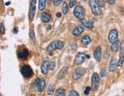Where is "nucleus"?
I'll return each instance as SVG.
<instances>
[{"instance_id": "1", "label": "nucleus", "mask_w": 124, "mask_h": 96, "mask_svg": "<svg viewBox=\"0 0 124 96\" xmlns=\"http://www.w3.org/2000/svg\"><path fill=\"white\" fill-rule=\"evenodd\" d=\"M64 44L63 41H54L53 42H51V44L47 46V50L49 53V55L52 56L53 55V52L55 50H61L64 47Z\"/></svg>"}, {"instance_id": "2", "label": "nucleus", "mask_w": 124, "mask_h": 96, "mask_svg": "<svg viewBox=\"0 0 124 96\" xmlns=\"http://www.w3.org/2000/svg\"><path fill=\"white\" fill-rule=\"evenodd\" d=\"M89 6L91 8V11L93 12V14L94 15L98 16V15H101V8L98 6L97 2H96V0H89Z\"/></svg>"}, {"instance_id": "3", "label": "nucleus", "mask_w": 124, "mask_h": 96, "mask_svg": "<svg viewBox=\"0 0 124 96\" xmlns=\"http://www.w3.org/2000/svg\"><path fill=\"white\" fill-rule=\"evenodd\" d=\"M74 14L75 17L78 18L79 20H83L84 19V16H85V9L82 6H77L75 7L74 10Z\"/></svg>"}, {"instance_id": "4", "label": "nucleus", "mask_w": 124, "mask_h": 96, "mask_svg": "<svg viewBox=\"0 0 124 96\" xmlns=\"http://www.w3.org/2000/svg\"><path fill=\"white\" fill-rule=\"evenodd\" d=\"M21 73L25 78L28 79L33 75V70L29 65H24L21 68Z\"/></svg>"}, {"instance_id": "5", "label": "nucleus", "mask_w": 124, "mask_h": 96, "mask_svg": "<svg viewBox=\"0 0 124 96\" xmlns=\"http://www.w3.org/2000/svg\"><path fill=\"white\" fill-rule=\"evenodd\" d=\"M35 11H36V0H31L30 3V8H29V12H28V18H29L30 21H32L33 18L35 15Z\"/></svg>"}, {"instance_id": "6", "label": "nucleus", "mask_w": 124, "mask_h": 96, "mask_svg": "<svg viewBox=\"0 0 124 96\" xmlns=\"http://www.w3.org/2000/svg\"><path fill=\"white\" fill-rule=\"evenodd\" d=\"M100 82V75L94 73L92 75V79H91V88L93 91H96L98 88Z\"/></svg>"}, {"instance_id": "7", "label": "nucleus", "mask_w": 124, "mask_h": 96, "mask_svg": "<svg viewBox=\"0 0 124 96\" xmlns=\"http://www.w3.org/2000/svg\"><path fill=\"white\" fill-rule=\"evenodd\" d=\"M108 40L110 44L118 41V31L116 29H112L108 34Z\"/></svg>"}, {"instance_id": "8", "label": "nucleus", "mask_w": 124, "mask_h": 96, "mask_svg": "<svg viewBox=\"0 0 124 96\" xmlns=\"http://www.w3.org/2000/svg\"><path fill=\"white\" fill-rule=\"evenodd\" d=\"M86 69L84 68H78L76 69L73 74H72V78L74 80H78L82 77V75L85 73Z\"/></svg>"}, {"instance_id": "9", "label": "nucleus", "mask_w": 124, "mask_h": 96, "mask_svg": "<svg viewBox=\"0 0 124 96\" xmlns=\"http://www.w3.org/2000/svg\"><path fill=\"white\" fill-rule=\"evenodd\" d=\"M86 58H87V54H83V53H78L75 56L74 63L77 65H80L84 63Z\"/></svg>"}, {"instance_id": "10", "label": "nucleus", "mask_w": 124, "mask_h": 96, "mask_svg": "<svg viewBox=\"0 0 124 96\" xmlns=\"http://www.w3.org/2000/svg\"><path fill=\"white\" fill-rule=\"evenodd\" d=\"M101 56H102V51H101V47H97V48L96 49V50L93 53V57L95 58V60H97V62H99L101 60Z\"/></svg>"}, {"instance_id": "11", "label": "nucleus", "mask_w": 124, "mask_h": 96, "mask_svg": "<svg viewBox=\"0 0 124 96\" xmlns=\"http://www.w3.org/2000/svg\"><path fill=\"white\" fill-rule=\"evenodd\" d=\"M17 55H18V57H19V58L25 60V59L28 58V55H29V52H28V50L26 49V48H24V49H22L20 51L18 52Z\"/></svg>"}, {"instance_id": "12", "label": "nucleus", "mask_w": 124, "mask_h": 96, "mask_svg": "<svg viewBox=\"0 0 124 96\" xmlns=\"http://www.w3.org/2000/svg\"><path fill=\"white\" fill-rule=\"evenodd\" d=\"M68 66H64L63 68L61 69V71L59 72V73L58 75V79H64L65 76L68 75Z\"/></svg>"}, {"instance_id": "13", "label": "nucleus", "mask_w": 124, "mask_h": 96, "mask_svg": "<svg viewBox=\"0 0 124 96\" xmlns=\"http://www.w3.org/2000/svg\"><path fill=\"white\" fill-rule=\"evenodd\" d=\"M49 69V62L48 60H45L44 62L42 63L41 66V73L43 74H47V71H48Z\"/></svg>"}, {"instance_id": "14", "label": "nucleus", "mask_w": 124, "mask_h": 96, "mask_svg": "<svg viewBox=\"0 0 124 96\" xmlns=\"http://www.w3.org/2000/svg\"><path fill=\"white\" fill-rule=\"evenodd\" d=\"M41 19L43 22H45L47 23L51 21V15L49 13H47V12H42L41 15Z\"/></svg>"}, {"instance_id": "15", "label": "nucleus", "mask_w": 124, "mask_h": 96, "mask_svg": "<svg viewBox=\"0 0 124 96\" xmlns=\"http://www.w3.org/2000/svg\"><path fill=\"white\" fill-rule=\"evenodd\" d=\"M120 41H116V42L113 43V44H111V47H110V50L113 53H116L119 49H120Z\"/></svg>"}, {"instance_id": "16", "label": "nucleus", "mask_w": 124, "mask_h": 96, "mask_svg": "<svg viewBox=\"0 0 124 96\" xmlns=\"http://www.w3.org/2000/svg\"><path fill=\"white\" fill-rule=\"evenodd\" d=\"M84 30V27L79 25V26L76 27L74 28V30L73 31L72 34H74V36H78V35H80L81 33H83Z\"/></svg>"}, {"instance_id": "17", "label": "nucleus", "mask_w": 124, "mask_h": 96, "mask_svg": "<svg viewBox=\"0 0 124 96\" xmlns=\"http://www.w3.org/2000/svg\"><path fill=\"white\" fill-rule=\"evenodd\" d=\"M116 64L115 63V60L113 58L110 61H109V71L110 73H114L116 70Z\"/></svg>"}, {"instance_id": "18", "label": "nucleus", "mask_w": 124, "mask_h": 96, "mask_svg": "<svg viewBox=\"0 0 124 96\" xmlns=\"http://www.w3.org/2000/svg\"><path fill=\"white\" fill-rule=\"evenodd\" d=\"M45 87V79L44 78H41L39 85H38V91L39 92H42L44 91Z\"/></svg>"}, {"instance_id": "19", "label": "nucleus", "mask_w": 124, "mask_h": 96, "mask_svg": "<svg viewBox=\"0 0 124 96\" xmlns=\"http://www.w3.org/2000/svg\"><path fill=\"white\" fill-rule=\"evenodd\" d=\"M81 24L86 27H87L89 28V29H93V24L90 22V21L87 20V19H83V20H81Z\"/></svg>"}, {"instance_id": "20", "label": "nucleus", "mask_w": 124, "mask_h": 96, "mask_svg": "<svg viewBox=\"0 0 124 96\" xmlns=\"http://www.w3.org/2000/svg\"><path fill=\"white\" fill-rule=\"evenodd\" d=\"M81 42L84 45H88L91 43V38H90L88 35H84L81 38Z\"/></svg>"}, {"instance_id": "21", "label": "nucleus", "mask_w": 124, "mask_h": 96, "mask_svg": "<svg viewBox=\"0 0 124 96\" xmlns=\"http://www.w3.org/2000/svg\"><path fill=\"white\" fill-rule=\"evenodd\" d=\"M54 89H55V86L54 84L51 82L48 85V88H47V95H51L54 93Z\"/></svg>"}, {"instance_id": "22", "label": "nucleus", "mask_w": 124, "mask_h": 96, "mask_svg": "<svg viewBox=\"0 0 124 96\" xmlns=\"http://www.w3.org/2000/svg\"><path fill=\"white\" fill-rule=\"evenodd\" d=\"M66 94V89L64 88H59L57 90L55 96H64Z\"/></svg>"}, {"instance_id": "23", "label": "nucleus", "mask_w": 124, "mask_h": 96, "mask_svg": "<svg viewBox=\"0 0 124 96\" xmlns=\"http://www.w3.org/2000/svg\"><path fill=\"white\" fill-rule=\"evenodd\" d=\"M123 62H124V54H120V58H119V60L116 63V66L121 67L123 64Z\"/></svg>"}, {"instance_id": "24", "label": "nucleus", "mask_w": 124, "mask_h": 96, "mask_svg": "<svg viewBox=\"0 0 124 96\" xmlns=\"http://www.w3.org/2000/svg\"><path fill=\"white\" fill-rule=\"evenodd\" d=\"M46 5V0H39V9L40 11H43L45 8Z\"/></svg>"}, {"instance_id": "25", "label": "nucleus", "mask_w": 124, "mask_h": 96, "mask_svg": "<svg viewBox=\"0 0 124 96\" xmlns=\"http://www.w3.org/2000/svg\"><path fill=\"white\" fill-rule=\"evenodd\" d=\"M69 6L68 5V3L67 2H64L63 3V6H62V12H63V14H64V15H66L67 13H68V9H69Z\"/></svg>"}, {"instance_id": "26", "label": "nucleus", "mask_w": 124, "mask_h": 96, "mask_svg": "<svg viewBox=\"0 0 124 96\" xmlns=\"http://www.w3.org/2000/svg\"><path fill=\"white\" fill-rule=\"evenodd\" d=\"M29 35H30V39L31 40V41L35 43V32L33 31L32 29H31V31H30Z\"/></svg>"}, {"instance_id": "27", "label": "nucleus", "mask_w": 124, "mask_h": 96, "mask_svg": "<svg viewBox=\"0 0 124 96\" xmlns=\"http://www.w3.org/2000/svg\"><path fill=\"white\" fill-rule=\"evenodd\" d=\"M40 81H41V79H40L39 78H37V79L32 82V84H31V88H35V86H38V85H39V82H40Z\"/></svg>"}, {"instance_id": "28", "label": "nucleus", "mask_w": 124, "mask_h": 96, "mask_svg": "<svg viewBox=\"0 0 124 96\" xmlns=\"http://www.w3.org/2000/svg\"><path fill=\"white\" fill-rule=\"evenodd\" d=\"M55 69V62L54 61H51L49 63V69L53 71Z\"/></svg>"}, {"instance_id": "29", "label": "nucleus", "mask_w": 124, "mask_h": 96, "mask_svg": "<svg viewBox=\"0 0 124 96\" xmlns=\"http://www.w3.org/2000/svg\"><path fill=\"white\" fill-rule=\"evenodd\" d=\"M97 4L100 8H104L105 7V2L104 0H97Z\"/></svg>"}, {"instance_id": "30", "label": "nucleus", "mask_w": 124, "mask_h": 96, "mask_svg": "<svg viewBox=\"0 0 124 96\" xmlns=\"http://www.w3.org/2000/svg\"><path fill=\"white\" fill-rule=\"evenodd\" d=\"M69 96H79V94L75 90L71 89L69 92Z\"/></svg>"}, {"instance_id": "31", "label": "nucleus", "mask_w": 124, "mask_h": 96, "mask_svg": "<svg viewBox=\"0 0 124 96\" xmlns=\"http://www.w3.org/2000/svg\"><path fill=\"white\" fill-rule=\"evenodd\" d=\"M78 0H70V2H69V7L70 8H73L75 5L76 2H77Z\"/></svg>"}, {"instance_id": "32", "label": "nucleus", "mask_w": 124, "mask_h": 96, "mask_svg": "<svg viewBox=\"0 0 124 96\" xmlns=\"http://www.w3.org/2000/svg\"><path fill=\"white\" fill-rule=\"evenodd\" d=\"M107 75V69H102L101 70V77H105V76Z\"/></svg>"}, {"instance_id": "33", "label": "nucleus", "mask_w": 124, "mask_h": 96, "mask_svg": "<svg viewBox=\"0 0 124 96\" xmlns=\"http://www.w3.org/2000/svg\"><path fill=\"white\" fill-rule=\"evenodd\" d=\"M53 2H54V5L56 6H59V5L62 2V0H53Z\"/></svg>"}, {"instance_id": "34", "label": "nucleus", "mask_w": 124, "mask_h": 96, "mask_svg": "<svg viewBox=\"0 0 124 96\" xmlns=\"http://www.w3.org/2000/svg\"><path fill=\"white\" fill-rule=\"evenodd\" d=\"M77 48H78V45L77 44H73V45L70 46V50L72 51V52H74L76 50H77Z\"/></svg>"}, {"instance_id": "35", "label": "nucleus", "mask_w": 124, "mask_h": 96, "mask_svg": "<svg viewBox=\"0 0 124 96\" xmlns=\"http://www.w3.org/2000/svg\"><path fill=\"white\" fill-rule=\"evenodd\" d=\"M90 89H91V88H90L89 86H87V87H86V89H85V91H84V95H87L90 93Z\"/></svg>"}, {"instance_id": "36", "label": "nucleus", "mask_w": 124, "mask_h": 96, "mask_svg": "<svg viewBox=\"0 0 124 96\" xmlns=\"http://www.w3.org/2000/svg\"><path fill=\"white\" fill-rule=\"evenodd\" d=\"M5 32H6V31H5V27H4V25L2 23L1 24V34H4Z\"/></svg>"}, {"instance_id": "37", "label": "nucleus", "mask_w": 124, "mask_h": 96, "mask_svg": "<svg viewBox=\"0 0 124 96\" xmlns=\"http://www.w3.org/2000/svg\"><path fill=\"white\" fill-rule=\"evenodd\" d=\"M107 2L110 5H114L115 4V0H107Z\"/></svg>"}, {"instance_id": "38", "label": "nucleus", "mask_w": 124, "mask_h": 96, "mask_svg": "<svg viewBox=\"0 0 124 96\" xmlns=\"http://www.w3.org/2000/svg\"><path fill=\"white\" fill-rule=\"evenodd\" d=\"M18 28H17V27H15V28L13 29V34H15L18 33Z\"/></svg>"}, {"instance_id": "39", "label": "nucleus", "mask_w": 124, "mask_h": 96, "mask_svg": "<svg viewBox=\"0 0 124 96\" xmlns=\"http://www.w3.org/2000/svg\"><path fill=\"white\" fill-rule=\"evenodd\" d=\"M56 17L57 18H61V13H60V12L56 13Z\"/></svg>"}, {"instance_id": "40", "label": "nucleus", "mask_w": 124, "mask_h": 96, "mask_svg": "<svg viewBox=\"0 0 124 96\" xmlns=\"http://www.w3.org/2000/svg\"><path fill=\"white\" fill-rule=\"evenodd\" d=\"M10 4H11V2H7L5 3V5H6V6H8V5H10Z\"/></svg>"}, {"instance_id": "41", "label": "nucleus", "mask_w": 124, "mask_h": 96, "mask_svg": "<svg viewBox=\"0 0 124 96\" xmlns=\"http://www.w3.org/2000/svg\"><path fill=\"white\" fill-rule=\"evenodd\" d=\"M51 25H49L48 27H47V29H51Z\"/></svg>"}, {"instance_id": "42", "label": "nucleus", "mask_w": 124, "mask_h": 96, "mask_svg": "<svg viewBox=\"0 0 124 96\" xmlns=\"http://www.w3.org/2000/svg\"><path fill=\"white\" fill-rule=\"evenodd\" d=\"M30 96H35V95H31Z\"/></svg>"}]
</instances>
